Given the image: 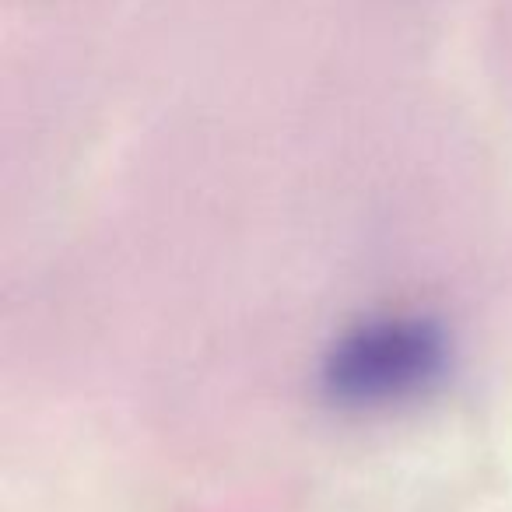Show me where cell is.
Returning a JSON list of instances; mask_svg holds the SVG:
<instances>
[{
  "mask_svg": "<svg viewBox=\"0 0 512 512\" xmlns=\"http://www.w3.org/2000/svg\"><path fill=\"white\" fill-rule=\"evenodd\" d=\"M442 344L421 323H379L334 351L327 383L344 400H383L414 390L439 369Z\"/></svg>",
  "mask_w": 512,
  "mask_h": 512,
  "instance_id": "6da1fadb",
  "label": "cell"
}]
</instances>
